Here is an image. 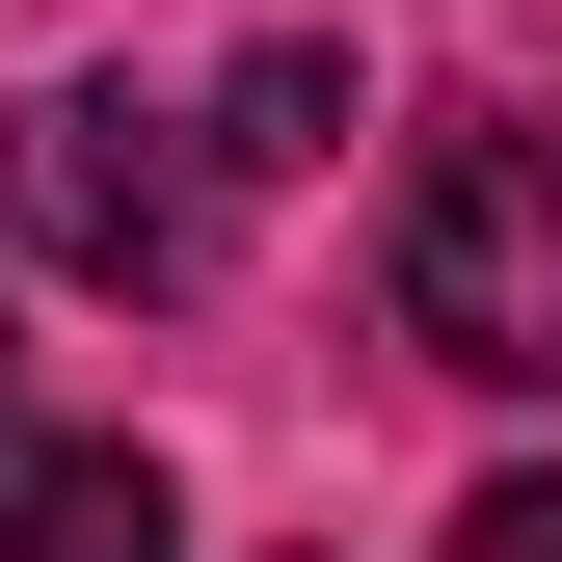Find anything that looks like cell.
Returning a JSON list of instances; mask_svg holds the SVG:
<instances>
[{"label":"cell","mask_w":562,"mask_h":562,"mask_svg":"<svg viewBox=\"0 0 562 562\" xmlns=\"http://www.w3.org/2000/svg\"><path fill=\"white\" fill-rule=\"evenodd\" d=\"M375 295H402L429 375H562V134H536V108H456L429 161H402Z\"/></svg>","instance_id":"6da1fadb"},{"label":"cell","mask_w":562,"mask_h":562,"mask_svg":"<svg viewBox=\"0 0 562 562\" xmlns=\"http://www.w3.org/2000/svg\"><path fill=\"white\" fill-rule=\"evenodd\" d=\"M0 215L81 268V295H188V268H215V134H188V108H134V81H27Z\"/></svg>","instance_id":"7a4b0ae2"},{"label":"cell","mask_w":562,"mask_h":562,"mask_svg":"<svg viewBox=\"0 0 562 562\" xmlns=\"http://www.w3.org/2000/svg\"><path fill=\"white\" fill-rule=\"evenodd\" d=\"M0 562H188V509H161L134 429H27L0 402Z\"/></svg>","instance_id":"3957f363"},{"label":"cell","mask_w":562,"mask_h":562,"mask_svg":"<svg viewBox=\"0 0 562 562\" xmlns=\"http://www.w3.org/2000/svg\"><path fill=\"white\" fill-rule=\"evenodd\" d=\"M215 161H348V54H241V81H215Z\"/></svg>","instance_id":"277c9868"},{"label":"cell","mask_w":562,"mask_h":562,"mask_svg":"<svg viewBox=\"0 0 562 562\" xmlns=\"http://www.w3.org/2000/svg\"><path fill=\"white\" fill-rule=\"evenodd\" d=\"M429 562H562V482H482V509H456Z\"/></svg>","instance_id":"5b68a950"}]
</instances>
